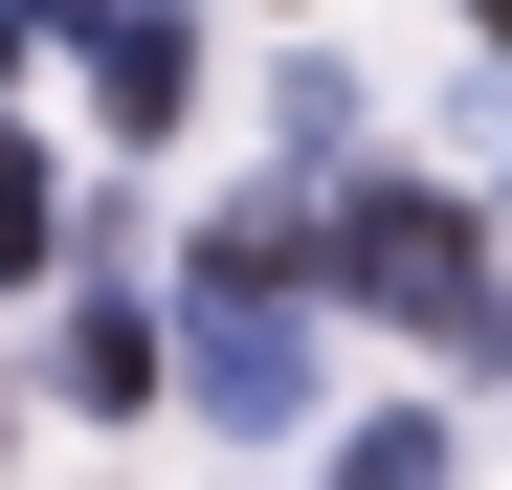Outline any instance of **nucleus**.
Instances as JSON below:
<instances>
[{
    "mask_svg": "<svg viewBox=\"0 0 512 490\" xmlns=\"http://www.w3.org/2000/svg\"><path fill=\"white\" fill-rule=\"evenodd\" d=\"M357 290H379V312H423L446 357H490V245H468L446 201H357Z\"/></svg>",
    "mask_w": 512,
    "mask_h": 490,
    "instance_id": "1",
    "label": "nucleus"
},
{
    "mask_svg": "<svg viewBox=\"0 0 512 490\" xmlns=\"http://www.w3.org/2000/svg\"><path fill=\"white\" fill-rule=\"evenodd\" d=\"M201 401H223V424H290V401H312V357H290V335H245V312H223V335H201Z\"/></svg>",
    "mask_w": 512,
    "mask_h": 490,
    "instance_id": "2",
    "label": "nucleus"
},
{
    "mask_svg": "<svg viewBox=\"0 0 512 490\" xmlns=\"http://www.w3.org/2000/svg\"><path fill=\"white\" fill-rule=\"evenodd\" d=\"M23 245H45V156H0V268H23Z\"/></svg>",
    "mask_w": 512,
    "mask_h": 490,
    "instance_id": "3",
    "label": "nucleus"
},
{
    "mask_svg": "<svg viewBox=\"0 0 512 490\" xmlns=\"http://www.w3.org/2000/svg\"><path fill=\"white\" fill-rule=\"evenodd\" d=\"M490 23H512V0H490Z\"/></svg>",
    "mask_w": 512,
    "mask_h": 490,
    "instance_id": "4",
    "label": "nucleus"
}]
</instances>
